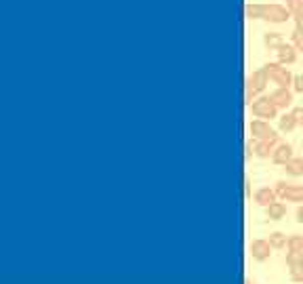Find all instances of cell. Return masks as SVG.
I'll return each instance as SVG.
<instances>
[{"label":"cell","mask_w":303,"mask_h":284,"mask_svg":"<svg viewBox=\"0 0 303 284\" xmlns=\"http://www.w3.org/2000/svg\"><path fill=\"white\" fill-rule=\"evenodd\" d=\"M251 253H253V257H255L257 261H263V259L270 257V246H267L265 242H255V244L251 246Z\"/></svg>","instance_id":"obj_1"},{"label":"cell","mask_w":303,"mask_h":284,"mask_svg":"<svg viewBox=\"0 0 303 284\" xmlns=\"http://www.w3.org/2000/svg\"><path fill=\"white\" fill-rule=\"evenodd\" d=\"M291 278H293L295 282H303V261L293 265V270H291Z\"/></svg>","instance_id":"obj_2"},{"label":"cell","mask_w":303,"mask_h":284,"mask_svg":"<svg viewBox=\"0 0 303 284\" xmlns=\"http://www.w3.org/2000/svg\"><path fill=\"white\" fill-rule=\"evenodd\" d=\"M284 244V240L280 238V234H274V246H282Z\"/></svg>","instance_id":"obj_3"},{"label":"cell","mask_w":303,"mask_h":284,"mask_svg":"<svg viewBox=\"0 0 303 284\" xmlns=\"http://www.w3.org/2000/svg\"><path fill=\"white\" fill-rule=\"evenodd\" d=\"M246 284H255V282H246Z\"/></svg>","instance_id":"obj_4"}]
</instances>
